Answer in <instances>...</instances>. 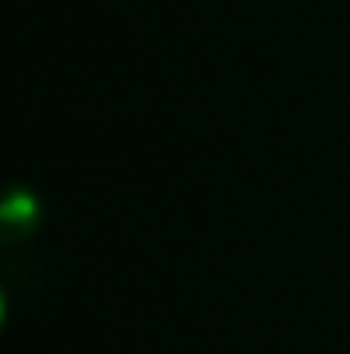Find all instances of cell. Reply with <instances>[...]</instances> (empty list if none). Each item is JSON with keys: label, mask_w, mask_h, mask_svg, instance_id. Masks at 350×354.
Masks as SVG:
<instances>
[{"label": "cell", "mask_w": 350, "mask_h": 354, "mask_svg": "<svg viewBox=\"0 0 350 354\" xmlns=\"http://www.w3.org/2000/svg\"><path fill=\"white\" fill-rule=\"evenodd\" d=\"M35 224H38L35 196L24 193V189H14L7 196V207H3V234H7V241H17L21 234H31Z\"/></svg>", "instance_id": "1"}]
</instances>
